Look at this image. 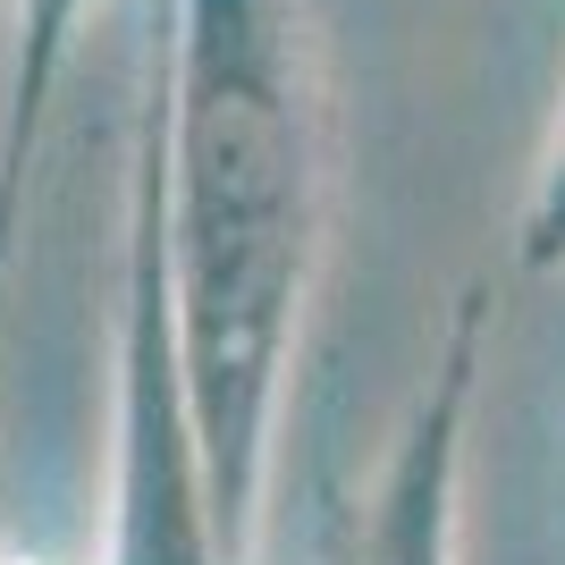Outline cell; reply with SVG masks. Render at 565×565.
Here are the masks:
<instances>
[{"mask_svg":"<svg viewBox=\"0 0 565 565\" xmlns=\"http://www.w3.org/2000/svg\"><path fill=\"white\" fill-rule=\"evenodd\" d=\"M321 228L330 94L305 0H169L143 236L212 565H254Z\"/></svg>","mask_w":565,"mask_h":565,"instance_id":"1","label":"cell"},{"mask_svg":"<svg viewBox=\"0 0 565 565\" xmlns=\"http://www.w3.org/2000/svg\"><path fill=\"white\" fill-rule=\"evenodd\" d=\"M481 347H490V296H465L430 354L423 388L388 430L372 490L354 498L338 565H456L465 548V448L472 397H481Z\"/></svg>","mask_w":565,"mask_h":565,"instance_id":"2","label":"cell"},{"mask_svg":"<svg viewBox=\"0 0 565 565\" xmlns=\"http://www.w3.org/2000/svg\"><path fill=\"white\" fill-rule=\"evenodd\" d=\"M94 0H18V68H9V143H0V203L18 194V169H25V136L43 118L51 85L68 68V43L85 25Z\"/></svg>","mask_w":565,"mask_h":565,"instance_id":"3","label":"cell"},{"mask_svg":"<svg viewBox=\"0 0 565 565\" xmlns=\"http://www.w3.org/2000/svg\"><path fill=\"white\" fill-rule=\"evenodd\" d=\"M515 262L523 270H565V102H557V127H548L541 161H532V186H523Z\"/></svg>","mask_w":565,"mask_h":565,"instance_id":"4","label":"cell"}]
</instances>
